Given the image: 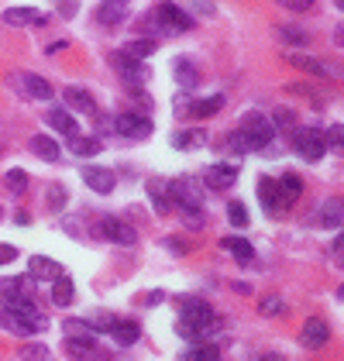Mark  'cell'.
Listing matches in <instances>:
<instances>
[{
    "label": "cell",
    "mask_w": 344,
    "mask_h": 361,
    "mask_svg": "<svg viewBox=\"0 0 344 361\" xmlns=\"http://www.w3.org/2000/svg\"><path fill=\"white\" fill-rule=\"evenodd\" d=\"M100 234H103L110 245H121V248L138 245V231H135L128 220H121V217H103V220H100Z\"/></svg>",
    "instance_id": "8"
},
{
    "label": "cell",
    "mask_w": 344,
    "mask_h": 361,
    "mask_svg": "<svg viewBox=\"0 0 344 361\" xmlns=\"http://www.w3.org/2000/svg\"><path fill=\"white\" fill-rule=\"evenodd\" d=\"M66 351L73 358H93L96 355V334H66Z\"/></svg>",
    "instance_id": "20"
},
{
    "label": "cell",
    "mask_w": 344,
    "mask_h": 361,
    "mask_svg": "<svg viewBox=\"0 0 344 361\" xmlns=\"http://www.w3.org/2000/svg\"><path fill=\"white\" fill-rule=\"evenodd\" d=\"M300 344H303V348H310V351H317V348L331 344V327H327L320 317H310V320L303 324V331H300Z\"/></svg>",
    "instance_id": "11"
},
{
    "label": "cell",
    "mask_w": 344,
    "mask_h": 361,
    "mask_svg": "<svg viewBox=\"0 0 344 361\" xmlns=\"http://www.w3.org/2000/svg\"><path fill=\"white\" fill-rule=\"evenodd\" d=\"M293 148H296V152H300V159H307V162H320V159L327 155L324 134H320V131H313V127L296 131V134H293Z\"/></svg>",
    "instance_id": "5"
},
{
    "label": "cell",
    "mask_w": 344,
    "mask_h": 361,
    "mask_svg": "<svg viewBox=\"0 0 344 361\" xmlns=\"http://www.w3.org/2000/svg\"><path fill=\"white\" fill-rule=\"evenodd\" d=\"M227 220H231L234 227H248V210H245L241 200H234V203L227 206Z\"/></svg>",
    "instance_id": "39"
},
{
    "label": "cell",
    "mask_w": 344,
    "mask_h": 361,
    "mask_svg": "<svg viewBox=\"0 0 344 361\" xmlns=\"http://www.w3.org/2000/svg\"><path fill=\"white\" fill-rule=\"evenodd\" d=\"M238 131L248 138V148H252V152H258V148H268V145H272V138H275V127H272L261 114H255V110L241 117V127H238Z\"/></svg>",
    "instance_id": "1"
},
{
    "label": "cell",
    "mask_w": 344,
    "mask_h": 361,
    "mask_svg": "<svg viewBox=\"0 0 344 361\" xmlns=\"http://www.w3.org/2000/svg\"><path fill=\"white\" fill-rule=\"evenodd\" d=\"M0 327L3 331H10V334H17V337H31V334H38V331H45L38 320H31V317H24L21 310H0Z\"/></svg>",
    "instance_id": "9"
},
{
    "label": "cell",
    "mask_w": 344,
    "mask_h": 361,
    "mask_svg": "<svg viewBox=\"0 0 344 361\" xmlns=\"http://www.w3.org/2000/svg\"><path fill=\"white\" fill-rule=\"evenodd\" d=\"M31 155H38L42 162H59V145L49 134H35L31 138Z\"/></svg>",
    "instance_id": "26"
},
{
    "label": "cell",
    "mask_w": 344,
    "mask_h": 361,
    "mask_svg": "<svg viewBox=\"0 0 344 361\" xmlns=\"http://www.w3.org/2000/svg\"><path fill=\"white\" fill-rule=\"evenodd\" d=\"M107 334H110L121 348H131V344H138V341H141V327H138L135 320H114Z\"/></svg>",
    "instance_id": "18"
},
{
    "label": "cell",
    "mask_w": 344,
    "mask_h": 361,
    "mask_svg": "<svg viewBox=\"0 0 344 361\" xmlns=\"http://www.w3.org/2000/svg\"><path fill=\"white\" fill-rule=\"evenodd\" d=\"M227 148H231L234 155H248V152H252V148H248V138H245L241 131H231V134H227Z\"/></svg>",
    "instance_id": "41"
},
{
    "label": "cell",
    "mask_w": 344,
    "mask_h": 361,
    "mask_svg": "<svg viewBox=\"0 0 344 361\" xmlns=\"http://www.w3.org/2000/svg\"><path fill=\"white\" fill-rule=\"evenodd\" d=\"M275 35H279L286 45H296V49L310 45V35H307L303 28H293V24H279V28H275Z\"/></svg>",
    "instance_id": "32"
},
{
    "label": "cell",
    "mask_w": 344,
    "mask_h": 361,
    "mask_svg": "<svg viewBox=\"0 0 344 361\" xmlns=\"http://www.w3.org/2000/svg\"><path fill=\"white\" fill-rule=\"evenodd\" d=\"M128 7H131V0H103V3L96 7V21H100L103 28H117V24L128 17Z\"/></svg>",
    "instance_id": "15"
},
{
    "label": "cell",
    "mask_w": 344,
    "mask_h": 361,
    "mask_svg": "<svg viewBox=\"0 0 344 361\" xmlns=\"http://www.w3.org/2000/svg\"><path fill=\"white\" fill-rule=\"evenodd\" d=\"M73 299H76V285H73V279H69V275L52 279V303H55L59 310H66Z\"/></svg>",
    "instance_id": "24"
},
{
    "label": "cell",
    "mask_w": 344,
    "mask_h": 361,
    "mask_svg": "<svg viewBox=\"0 0 344 361\" xmlns=\"http://www.w3.org/2000/svg\"><path fill=\"white\" fill-rule=\"evenodd\" d=\"M114 131H117L121 138H128V141H145V138H152V121H148V114L124 110V114L114 121Z\"/></svg>",
    "instance_id": "2"
},
{
    "label": "cell",
    "mask_w": 344,
    "mask_h": 361,
    "mask_svg": "<svg viewBox=\"0 0 344 361\" xmlns=\"http://www.w3.org/2000/svg\"><path fill=\"white\" fill-rule=\"evenodd\" d=\"M69 152L80 155V159H96L100 155V138H80V134H73L69 138Z\"/></svg>",
    "instance_id": "29"
},
{
    "label": "cell",
    "mask_w": 344,
    "mask_h": 361,
    "mask_svg": "<svg viewBox=\"0 0 344 361\" xmlns=\"http://www.w3.org/2000/svg\"><path fill=\"white\" fill-rule=\"evenodd\" d=\"M255 193H258V200H261V206H265L268 213H275V179H272V176H258Z\"/></svg>",
    "instance_id": "31"
},
{
    "label": "cell",
    "mask_w": 344,
    "mask_h": 361,
    "mask_svg": "<svg viewBox=\"0 0 344 361\" xmlns=\"http://www.w3.org/2000/svg\"><path fill=\"white\" fill-rule=\"evenodd\" d=\"M148 193H152V203H155V213H162V217H166V213H169V210H172L169 193H166V189H162L159 182H148Z\"/></svg>",
    "instance_id": "36"
},
{
    "label": "cell",
    "mask_w": 344,
    "mask_h": 361,
    "mask_svg": "<svg viewBox=\"0 0 344 361\" xmlns=\"http://www.w3.org/2000/svg\"><path fill=\"white\" fill-rule=\"evenodd\" d=\"M203 182L214 186V189L234 186V182H238V166H231V162H214V166L203 169Z\"/></svg>",
    "instance_id": "13"
},
{
    "label": "cell",
    "mask_w": 344,
    "mask_h": 361,
    "mask_svg": "<svg viewBox=\"0 0 344 361\" xmlns=\"http://www.w3.org/2000/svg\"><path fill=\"white\" fill-rule=\"evenodd\" d=\"M341 220H344L341 200H327V203L320 206V213H317V224H320V227H327V231H338V227H341Z\"/></svg>",
    "instance_id": "25"
},
{
    "label": "cell",
    "mask_w": 344,
    "mask_h": 361,
    "mask_svg": "<svg viewBox=\"0 0 344 361\" xmlns=\"http://www.w3.org/2000/svg\"><path fill=\"white\" fill-rule=\"evenodd\" d=\"M110 62H114V69H117V76L135 90V87H141L145 80H148V69H145V59H135V55H128V52H114L110 55Z\"/></svg>",
    "instance_id": "3"
},
{
    "label": "cell",
    "mask_w": 344,
    "mask_h": 361,
    "mask_svg": "<svg viewBox=\"0 0 344 361\" xmlns=\"http://www.w3.org/2000/svg\"><path fill=\"white\" fill-rule=\"evenodd\" d=\"M21 355H24V358H49V348H42V344H31V348H24Z\"/></svg>",
    "instance_id": "46"
},
{
    "label": "cell",
    "mask_w": 344,
    "mask_h": 361,
    "mask_svg": "<svg viewBox=\"0 0 344 361\" xmlns=\"http://www.w3.org/2000/svg\"><path fill=\"white\" fill-rule=\"evenodd\" d=\"M175 306H179L182 317H203V313H214L210 303H203V296H179Z\"/></svg>",
    "instance_id": "28"
},
{
    "label": "cell",
    "mask_w": 344,
    "mask_h": 361,
    "mask_svg": "<svg viewBox=\"0 0 344 361\" xmlns=\"http://www.w3.org/2000/svg\"><path fill=\"white\" fill-rule=\"evenodd\" d=\"M49 206H52V210H55V213H59V210H62V206H66V189H62V186H59V182H55V186H52V189H49Z\"/></svg>",
    "instance_id": "43"
},
{
    "label": "cell",
    "mask_w": 344,
    "mask_h": 361,
    "mask_svg": "<svg viewBox=\"0 0 344 361\" xmlns=\"http://www.w3.org/2000/svg\"><path fill=\"white\" fill-rule=\"evenodd\" d=\"M45 121H49L59 134H66V138H73V134H76V117H73V110H69V107H52Z\"/></svg>",
    "instance_id": "23"
},
{
    "label": "cell",
    "mask_w": 344,
    "mask_h": 361,
    "mask_svg": "<svg viewBox=\"0 0 344 361\" xmlns=\"http://www.w3.org/2000/svg\"><path fill=\"white\" fill-rule=\"evenodd\" d=\"M62 49H66V42H52V45H49V55H55V52H62Z\"/></svg>",
    "instance_id": "48"
},
{
    "label": "cell",
    "mask_w": 344,
    "mask_h": 361,
    "mask_svg": "<svg viewBox=\"0 0 344 361\" xmlns=\"http://www.w3.org/2000/svg\"><path fill=\"white\" fill-rule=\"evenodd\" d=\"M279 7H286V10H296V14H303V10H310L317 0H275Z\"/></svg>",
    "instance_id": "44"
},
{
    "label": "cell",
    "mask_w": 344,
    "mask_h": 361,
    "mask_svg": "<svg viewBox=\"0 0 344 361\" xmlns=\"http://www.w3.org/2000/svg\"><path fill=\"white\" fill-rule=\"evenodd\" d=\"M221 107H224V96L217 93V96H207V100H193L189 103V114L193 117H214Z\"/></svg>",
    "instance_id": "30"
},
{
    "label": "cell",
    "mask_w": 344,
    "mask_h": 361,
    "mask_svg": "<svg viewBox=\"0 0 344 361\" xmlns=\"http://www.w3.org/2000/svg\"><path fill=\"white\" fill-rule=\"evenodd\" d=\"M289 66H296V69H303V73H310V76H320V80H334V76H338L327 62L310 59V55H300V52H293V55H289Z\"/></svg>",
    "instance_id": "17"
},
{
    "label": "cell",
    "mask_w": 344,
    "mask_h": 361,
    "mask_svg": "<svg viewBox=\"0 0 344 361\" xmlns=\"http://www.w3.org/2000/svg\"><path fill=\"white\" fill-rule=\"evenodd\" d=\"M324 145H327V152H331V148H341V145H344V127H341V124H331V127H327Z\"/></svg>",
    "instance_id": "42"
},
{
    "label": "cell",
    "mask_w": 344,
    "mask_h": 361,
    "mask_svg": "<svg viewBox=\"0 0 344 361\" xmlns=\"http://www.w3.org/2000/svg\"><path fill=\"white\" fill-rule=\"evenodd\" d=\"M66 107L69 110H80V114H96V100H93V93L83 90V87H66Z\"/></svg>",
    "instance_id": "21"
},
{
    "label": "cell",
    "mask_w": 344,
    "mask_h": 361,
    "mask_svg": "<svg viewBox=\"0 0 344 361\" xmlns=\"http://www.w3.org/2000/svg\"><path fill=\"white\" fill-rule=\"evenodd\" d=\"M28 100H52V83L49 80H42V76H35V73H24V76H17L14 80Z\"/></svg>",
    "instance_id": "16"
},
{
    "label": "cell",
    "mask_w": 344,
    "mask_h": 361,
    "mask_svg": "<svg viewBox=\"0 0 344 361\" xmlns=\"http://www.w3.org/2000/svg\"><path fill=\"white\" fill-rule=\"evenodd\" d=\"M172 76H175V83H179L182 90H193V87L200 83V73H196L193 59H186V55H179V59L172 62Z\"/></svg>",
    "instance_id": "22"
},
{
    "label": "cell",
    "mask_w": 344,
    "mask_h": 361,
    "mask_svg": "<svg viewBox=\"0 0 344 361\" xmlns=\"http://www.w3.org/2000/svg\"><path fill=\"white\" fill-rule=\"evenodd\" d=\"M3 24H10V28H42L45 14L38 7H7L3 10Z\"/></svg>",
    "instance_id": "12"
},
{
    "label": "cell",
    "mask_w": 344,
    "mask_h": 361,
    "mask_svg": "<svg viewBox=\"0 0 344 361\" xmlns=\"http://www.w3.org/2000/svg\"><path fill=\"white\" fill-rule=\"evenodd\" d=\"M3 182H7V189H10L14 196H21V193L28 189V173H24V169H10V173L3 176Z\"/></svg>",
    "instance_id": "37"
},
{
    "label": "cell",
    "mask_w": 344,
    "mask_h": 361,
    "mask_svg": "<svg viewBox=\"0 0 344 361\" xmlns=\"http://www.w3.org/2000/svg\"><path fill=\"white\" fill-rule=\"evenodd\" d=\"M83 182L93 189V193H100V196L114 193V186H117L114 173H110V169H103V166H86V169H83Z\"/></svg>",
    "instance_id": "14"
},
{
    "label": "cell",
    "mask_w": 344,
    "mask_h": 361,
    "mask_svg": "<svg viewBox=\"0 0 344 361\" xmlns=\"http://www.w3.org/2000/svg\"><path fill=\"white\" fill-rule=\"evenodd\" d=\"M162 299H166V296H162V292H152V296H148V306H159V303H162Z\"/></svg>",
    "instance_id": "49"
},
{
    "label": "cell",
    "mask_w": 344,
    "mask_h": 361,
    "mask_svg": "<svg viewBox=\"0 0 344 361\" xmlns=\"http://www.w3.org/2000/svg\"><path fill=\"white\" fill-rule=\"evenodd\" d=\"M272 121H275L272 127H279V131H293V127H296V114H293V110H286V107H279Z\"/></svg>",
    "instance_id": "40"
},
{
    "label": "cell",
    "mask_w": 344,
    "mask_h": 361,
    "mask_svg": "<svg viewBox=\"0 0 344 361\" xmlns=\"http://www.w3.org/2000/svg\"><path fill=\"white\" fill-rule=\"evenodd\" d=\"M300 193H303V179L296 176V173H286V176H279L275 179V210H289L296 200H300Z\"/></svg>",
    "instance_id": "10"
},
{
    "label": "cell",
    "mask_w": 344,
    "mask_h": 361,
    "mask_svg": "<svg viewBox=\"0 0 344 361\" xmlns=\"http://www.w3.org/2000/svg\"><path fill=\"white\" fill-rule=\"evenodd\" d=\"M17 258V248L14 245H0V265H10Z\"/></svg>",
    "instance_id": "45"
},
{
    "label": "cell",
    "mask_w": 344,
    "mask_h": 361,
    "mask_svg": "<svg viewBox=\"0 0 344 361\" xmlns=\"http://www.w3.org/2000/svg\"><path fill=\"white\" fill-rule=\"evenodd\" d=\"M155 49H159L155 38H131L128 42V55H135V59H148V55H155Z\"/></svg>",
    "instance_id": "33"
},
{
    "label": "cell",
    "mask_w": 344,
    "mask_h": 361,
    "mask_svg": "<svg viewBox=\"0 0 344 361\" xmlns=\"http://www.w3.org/2000/svg\"><path fill=\"white\" fill-rule=\"evenodd\" d=\"M203 141H207V131H200V127L182 131V134H172V145H175V148H200Z\"/></svg>",
    "instance_id": "34"
},
{
    "label": "cell",
    "mask_w": 344,
    "mask_h": 361,
    "mask_svg": "<svg viewBox=\"0 0 344 361\" xmlns=\"http://www.w3.org/2000/svg\"><path fill=\"white\" fill-rule=\"evenodd\" d=\"M155 21H159L162 31H189V28H193V17H189L179 3H172V0H162V3L155 7Z\"/></svg>",
    "instance_id": "7"
},
{
    "label": "cell",
    "mask_w": 344,
    "mask_h": 361,
    "mask_svg": "<svg viewBox=\"0 0 344 361\" xmlns=\"http://www.w3.org/2000/svg\"><path fill=\"white\" fill-rule=\"evenodd\" d=\"M221 358V348L217 344H203V348H189L186 361H217Z\"/></svg>",
    "instance_id": "38"
},
{
    "label": "cell",
    "mask_w": 344,
    "mask_h": 361,
    "mask_svg": "<svg viewBox=\"0 0 344 361\" xmlns=\"http://www.w3.org/2000/svg\"><path fill=\"white\" fill-rule=\"evenodd\" d=\"M221 248H224V252H231L241 265H252V258H255V248H252L245 238H224V241H221Z\"/></svg>",
    "instance_id": "27"
},
{
    "label": "cell",
    "mask_w": 344,
    "mask_h": 361,
    "mask_svg": "<svg viewBox=\"0 0 344 361\" xmlns=\"http://www.w3.org/2000/svg\"><path fill=\"white\" fill-rule=\"evenodd\" d=\"M166 248H169V252H175V255H186V245H182V241H166Z\"/></svg>",
    "instance_id": "47"
},
{
    "label": "cell",
    "mask_w": 344,
    "mask_h": 361,
    "mask_svg": "<svg viewBox=\"0 0 344 361\" xmlns=\"http://www.w3.org/2000/svg\"><path fill=\"white\" fill-rule=\"evenodd\" d=\"M28 272H31V279H38V282H52V279L62 275V265H59L55 258H49V255H35V258L28 262Z\"/></svg>",
    "instance_id": "19"
},
{
    "label": "cell",
    "mask_w": 344,
    "mask_h": 361,
    "mask_svg": "<svg viewBox=\"0 0 344 361\" xmlns=\"http://www.w3.org/2000/svg\"><path fill=\"white\" fill-rule=\"evenodd\" d=\"M258 313L261 317H282L286 313V299L282 296H265V299H258Z\"/></svg>",
    "instance_id": "35"
},
{
    "label": "cell",
    "mask_w": 344,
    "mask_h": 361,
    "mask_svg": "<svg viewBox=\"0 0 344 361\" xmlns=\"http://www.w3.org/2000/svg\"><path fill=\"white\" fill-rule=\"evenodd\" d=\"M169 200L175 210H203V189L193 179H175L169 186Z\"/></svg>",
    "instance_id": "4"
},
{
    "label": "cell",
    "mask_w": 344,
    "mask_h": 361,
    "mask_svg": "<svg viewBox=\"0 0 344 361\" xmlns=\"http://www.w3.org/2000/svg\"><path fill=\"white\" fill-rule=\"evenodd\" d=\"M214 327H217V317L214 313H203V317H182L179 313V320H175V334L182 341H203Z\"/></svg>",
    "instance_id": "6"
},
{
    "label": "cell",
    "mask_w": 344,
    "mask_h": 361,
    "mask_svg": "<svg viewBox=\"0 0 344 361\" xmlns=\"http://www.w3.org/2000/svg\"><path fill=\"white\" fill-rule=\"evenodd\" d=\"M334 3H338V7H341V10H344V0H334Z\"/></svg>",
    "instance_id": "50"
}]
</instances>
